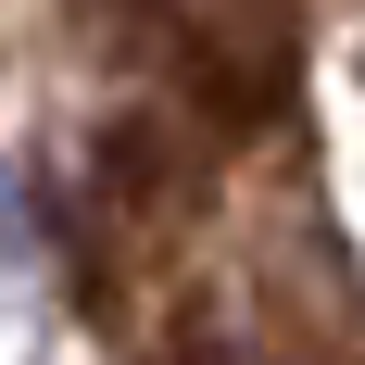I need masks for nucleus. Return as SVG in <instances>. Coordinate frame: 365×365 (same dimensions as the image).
I'll return each mask as SVG.
<instances>
[{
    "label": "nucleus",
    "instance_id": "nucleus-1",
    "mask_svg": "<svg viewBox=\"0 0 365 365\" xmlns=\"http://www.w3.org/2000/svg\"><path fill=\"white\" fill-rule=\"evenodd\" d=\"M164 365H202V353H164Z\"/></svg>",
    "mask_w": 365,
    "mask_h": 365
}]
</instances>
